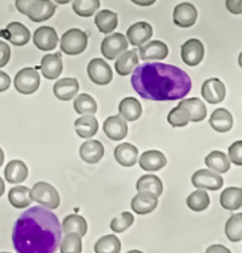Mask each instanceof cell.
Masks as SVG:
<instances>
[{
    "label": "cell",
    "instance_id": "44",
    "mask_svg": "<svg viewBox=\"0 0 242 253\" xmlns=\"http://www.w3.org/2000/svg\"><path fill=\"white\" fill-rule=\"evenodd\" d=\"M229 159L235 165H242V141H236L230 145Z\"/></svg>",
    "mask_w": 242,
    "mask_h": 253
},
{
    "label": "cell",
    "instance_id": "34",
    "mask_svg": "<svg viewBox=\"0 0 242 253\" xmlns=\"http://www.w3.org/2000/svg\"><path fill=\"white\" fill-rule=\"evenodd\" d=\"M9 201L16 209H24V207L31 205L33 201L31 189L23 187V185H17V187L12 188L9 192Z\"/></svg>",
    "mask_w": 242,
    "mask_h": 253
},
{
    "label": "cell",
    "instance_id": "30",
    "mask_svg": "<svg viewBox=\"0 0 242 253\" xmlns=\"http://www.w3.org/2000/svg\"><path fill=\"white\" fill-rule=\"evenodd\" d=\"M220 205L229 211H236L242 206V189L240 187L227 188L220 194Z\"/></svg>",
    "mask_w": 242,
    "mask_h": 253
},
{
    "label": "cell",
    "instance_id": "40",
    "mask_svg": "<svg viewBox=\"0 0 242 253\" xmlns=\"http://www.w3.org/2000/svg\"><path fill=\"white\" fill-rule=\"evenodd\" d=\"M99 0H74L73 11L81 17H91L99 9Z\"/></svg>",
    "mask_w": 242,
    "mask_h": 253
},
{
    "label": "cell",
    "instance_id": "8",
    "mask_svg": "<svg viewBox=\"0 0 242 253\" xmlns=\"http://www.w3.org/2000/svg\"><path fill=\"white\" fill-rule=\"evenodd\" d=\"M192 183L198 189L218 190L223 187L222 176L209 169H199L192 177Z\"/></svg>",
    "mask_w": 242,
    "mask_h": 253
},
{
    "label": "cell",
    "instance_id": "33",
    "mask_svg": "<svg viewBox=\"0 0 242 253\" xmlns=\"http://www.w3.org/2000/svg\"><path fill=\"white\" fill-rule=\"evenodd\" d=\"M206 166L208 169H213L217 173H225L230 169V161L227 154L219 150H214V152L209 153L205 159Z\"/></svg>",
    "mask_w": 242,
    "mask_h": 253
},
{
    "label": "cell",
    "instance_id": "54",
    "mask_svg": "<svg viewBox=\"0 0 242 253\" xmlns=\"http://www.w3.org/2000/svg\"><path fill=\"white\" fill-rule=\"evenodd\" d=\"M127 253H143L142 251H137V250H132V251H128Z\"/></svg>",
    "mask_w": 242,
    "mask_h": 253
},
{
    "label": "cell",
    "instance_id": "17",
    "mask_svg": "<svg viewBox=\"0 0 242 253\" xmlns=\"http://www.w3.org/2000/svg\"><path fill=\"white\" fill-rule=\"evenodd\" d=\"M139 56L141 60H165L168 56V47L165 42L160 40H154L149 44L139 46Z\"/></svg>",
    "mask_w": 242,
    "mask_h": 253
},
{
    "label": "cell",
    "instance_id": "9",
    "mask_svg": "<svg viewBox=\"0 0 242 253\" xmlns=\"http://www.w3.org/2000/svg\"><path fill=\"white\" fill-rule=\"evenodd\" d=\"M56 12V5L51 0H34L27 9L26 15L33 22L50 20Z\"/></svg>",
    "mask_w": 242,
    "mask_h": 253
},
{
    "label": "cell",
    "instance_id": "38",
    "mask_svg": "<svg viewBox=\"0 0 242 253\" xmlns=\"http://www.w3.org/2000/svg\"><path fill=\"white\" fill-rule=\"evenodd\" d=\"M74 108L75 112L80 115H93L97 112V103L92 98V96L87 95V93H81L75 98Z\"/></svg>",
    "mask_w": 242,
    "mask_h": 253
},
{
    "label": "cell",
    "instance_id": "32",
    "mask_svg": "<svg viewBox=\"0 0 242 253\" xmlns=\"http://www.w3.org/2000/svg\"><path fill=\"white\" fill-rule=\"evenodd\" d=\"M61 228L63 229L64 234L74 233L82 238V236L86 235V231H87V223H86V219L82 216L69 214L63 219V224L61 225Z\"/></svg>",
    "mask_w": 242,
    "mask_h": 253
},
{
    "label": "cell",
    "instance_id": "39",
    "mask_svg": "<svg viewBox=\"0 0 242 253\" xmlns=\"http://www.w3.org/2000/svg\"><path fill=\"white\" fill-rule=\"evenodd\" d=\"M121 244L115 235H106L95 245V253H120Z\"/></svg>",
    "mask_w": 242,
    "mask_h": 253
},
{
    "label": "cell",
    "instance_id": "45",
    "mask_svg": "<svg viewBox=\"0 0 242 253\" xmlns=\"http://www.w3.org/2000/svg\"><path fill=\"white\" fill-rule=\"evenodd\" d=\"M10 56H11L10 46L5 42L0 40V68L6 66L10 60Z\"/></svg>",
    "mask_w": 242,
    "mask_h": 253
},
{
    "label": "cell",
    "instance_id": "48",
    "mask_svg": "<svg viewBox=\"0 0 242 253\" xmlns=\"http://www.w3.org/2000/svg\"><path fill=\"white\" fill-rule=\"evenodd\" d=\"M34 0H16V9H17L21 13L26 15L27 9H28V6Z\"/></svg>",
    "mask_w": 242,
    "mask_h": 253
},
{
    "label": "cell",
    "instance_id": "6",
    "mask_svg": "<svg viewBox=\"0 0 242 253\" xmlns=\"http://www.w3.org/2000/svg\"><path fill=\"white\" fill-rule=\"evenodd\" d=\"M127 39L121 33H114L104 38L101 45V52L107 60H115L120 53L127 50Z\"/></svg>",
    "mask_w": 242,
    "mask_h": 253
},
{
    "label": "cell",
    "instance_id": "42",
    "mask_svg": "<svg viewBox=\"0 0 242 253\" xmlns=\"http://www.w3.org/2000/svg\"><path fill=\"white\" fill-rule=\"evenodd\" d=\"M167 121L172 127H184L189 124L190 115L185 109L181 107H176L168 113Z\"/></svg>",
    "mask_w": 242,
    "mask_h": 253
},
{
    "label": "cell",
    "instance_id": "20",
    "mask_svg": "<svg viewBox=\"0 0 242 253\" xmlns=\"http://www.w3.org/2000/svg\"><path fill=\"white\" fill-rule=\"evenodd\" d=\"M80 158L87 164H97L104 155V147L99 141L92 139L81 144L79 150Z\"/></svg>",
    "mask_w": 242,
    "mask_h": 253
},
{
    "label": "cell",
    "instance_id": "10",
    "mask_svg": "<svg viewBox=\"0 0 242 253\" xmlns=\"http://www.w3.org/2000/svg\"><path fill=\"white\" fill-rule=\"evenodd\" d=\"M182 60L187 66L195 67L202 61L205 48L199 39H189L182 45Z\"/></svg>",
    "mask_w": 242,
    "mask_h": 253
},
{
    "label": "cell",
    "instance_id": "55",
    "mask_svg": "<svg viewBox=\"0 0 242 253\" xmlns=\"http://www.w3.org/2000/svg\"><path fill=\"white\" fill-rule=\"evenodd\" d=\"M0 253H10V252H0Z\"/></svg>",
    "mask_w": 242,
    "mask_h": 253
},
{
    "label": "cell",
    "instance_id": "47",
    "mask_svg": "<svg viewBox=\"0 0 242 253\" xmlns=\"http://www.w3.org/2000/svg\"><path fill=\"white\" fill-rule=\"evenodd\" d=\"M10 84H11V79H10L9 75L0 71V92L6 91L10 87Z\"/></svg>",
    "mask_w": 242,
    "mask_h": 253
},
{
    "label": "cell",
    "instance_id": "43",
    "mask_svg": "<svg viewBox=\"0 0 242 253\" xmlns=\"http://www.w3.org/2000/svg\"><path fill=\"white\" fill-rule=\"evenodd\" d=\"M133 214H131L130 212H122L110 222V229L114 233H122L133 224Z\"/></svg>",
    "mask_w": 242,
    "mask_h": 253
},
{
    "label": "cell",
    "instance_id": "1",
    "mask_svg": "<svg viewBox=\"0 0 242 253\" xmlns=\"http://www.w3.org/2000/svg\"><path fill=\"white\" fill-rule=\"evenodd\" d=\"M61 240L60 220L45 207H31L13 225L12 244L17 253H55Z\"/></svg>",
    "mask_w": 242,
    "mask_h": 253
},
{
    "label": "cell",
    "instance_id": "15",
    "mask_svg": "<svg viewBox=\"0 0 242 253\" xmlns=\"http://www.w3.org/2000/svg\"><path fill=\"white\" fill-rule=\"evenodd\" d=\"M103 131L112 141H121L127 136L128 127L126 120H123L121 115H114L104 121Z\"/></svg>",
    "mask_w": 242,
    "mask_h": 253
},
{
    "label": "cell",
    "instance_id": "19",
    "mask_svg": "<svg viewBox=\"0 0 242 253\" xmlns=\"http://www.w3.org/2000/svg\"><path fill=\"white\" fill-rule=\"evenodd\" d=\"M159 203L158 196L149 193H138L132 199L131 207L137 214H148L157 209Z\"/></svg>",
    "mask_w": 242,
    "mask_h": 253
},
{
    "label": "cell",
    "instance_id": "2",
    "mask_svg": "<svg viewBox=\"0 0 242 253\" xmlns=\"http://www.w3.org/2000/svg\"><path fill=\"white\" fill-rule=\"evenodd\" d=\"M131 85L150 101H177L192 91V79L183 69L161 62H150L133 69Z\"/></svg>",
    "mask_w": 242,
    "mask_h": 253
},
{
    "label": "cell",
    "instance_id": "22",
    "mask_svg": "<svg viewBox=\"0 0 242 253\" xmlns=\"http://www.w3.org/2000/svg\"><path fill=\"white\" fill-rule=\"evenodd\" d=\"M79 91V83L74 78H64L53 86V93L60 101H71Z\"/></svg>",
    "mask_w": 242,
    "mask_h": 253
},
{
    "label": "cell",
    "instance_id": "36",
    "mask_svg": "<svg viewBox=\"0 0 242 253\" xmlns=\"http://www.w3.org/2000/svg\"><path fill=\"white\" fill-rule=\"evenodd\" d=\"M225 235L231 242H239L242 239V213L233 214L225 224Z\"/></svg>",
    "mask_w": 242,
    "mask_h": 253
},
{
    "label": "cell",
    "instance_id": "7",
    "mask_svg": "<svg viewBox=\"0 0 242 253\" xmlns=\"http://www.w3.org/2000/svg\"><path fill=\"white\" fill-rule=\"evenodd\" d=\"M87 74L91 82L97 85H108L113 79L112 68L102 58H93L87 66Z\"/></svg>",
    "mask_w": 242,
    "mask_h": 253
},
{
    "label": "cell",
    "instance_id": "12",
    "mask_svg": "<svg viewBox=\"0 0 242 253\" xmlns=\"http://www.w3.org/2000/svg\"><path fill=\"white\" fill-rule=\"evenodd\" d=\"M0 37H4L16 46H23L31 39L28 28L20 22H11L7 24L6 29L0 32Z\"/></svg>",
    "mask_w": 242,
    "mask_h": 253
},
{
    "label": "cell",
    "instance_id": "16",
    "mask_svg": "<svg viewBox=\"0 0 242 253\" xmlns=\"http://www.w3.org/2000/svg\"><path fill=\"white\" fill-rule=\"evenodd\" d=\"M153 37V27L148 22H137L127 31V42L133 46H142Z\"/></svg>",
    "mask_w": 242,
    "mask_h": 253
},
{
    "label": "cell",
    "instance_id": "31",
    "mask_svg": "<svg viewBox=\"0 0 242 253\" xmlns=\"http://www.w3.org/2000/svg\"><path fill=\"white\" fill-rule=\"evenodd\" d=\"M75 131L78 136L81 138H90L93 137L98 131V121L93 115H82L81 118L77 119L74 124Z\"/></svg>",
    "mask_w": 242,
    "mask_h": 253
},
{
    "label": "cell",
    "instance_id": "21",
    "mask_svg": "<svg viewBox=\"0 0 242 253\" xmlns=\"http://www.w3.org/2000/svg\"><path fill=\"white\" fill-rule=\"evenodd\" d=\"M167 159L159 150H148L139 158V166L144 171H159L165 168Z\"/></svg>",
    "mask_w": 242,
    "mask_h": 253
},
{
    "label": "cell",
    "instance_id": "25",
    "mask_svg": "<svg viewBox=\"0 0 242 253\" xmlns=\"http://www.w3.org/2000/svg\"><path fill=\"white\" fill-rule=\"evenodd\" d=\"M138 61L139 58L136 50L123 51L115 61V69L121 77H126V75L131 74V72H133V69L138 66Z\"/></svg>",
    "mask_w": 242,
    "mask_h": 253
},
{
    "label": "cell",
    "instance_id": "26",
    "mask_svg": "<svg viewBox=\"0 0 242 253\" xmlns=\"http://www.w3.org/2000/svg\"><path fill=\"white\" fill-rule=\"evenodd\" d=\"M178 107L185 109L190 115V121H194V123H199V121L205 120V118L207 117V109L206 106L203 104V102L201 99L196 98H187V99H182L179 102Z\"/></svg>",
    "mask_w": 242,
    "mask_h": 253
},
{
    "label": "cell",
    "instance_id": "27",
    "mask_svg": "<svg viewBox=\"0 0 242 253\" xmlns=\"http://www.w3.org/2000/svg\"><path fill=\"white\" fill-rule=\"evenodd\" d=\"M5 179L11 184H18L26 181L28 176V168L21 160H12L6 165L4 171Z\"/></svg>",
    "mask_w": 242,
    "mask_h": 253
},
{
    "label": "cell",
    "instance_id": "24",
    "mask_svg": "<svg viewBox=\"0 0 242 253\" xmlns=\"http://www.w3.org/2000/svg\"><path fill=\"white\" fill-rule=\"evenodd\" d=\"M115 160L123 168H132L137 163L138 149L131 143H121L114 150Z\"/></svg>",
    "mask_w": 242,
    "mask_h": 253
},
{
    "label": "cell",
    "instance_id": "41",
    "mask_svg": "<svg viewBox=\"0 0 242 253\" xmlns=\"http://www.w3.org/2000/svg\"><path fill=\"white\" fill-rule=\"evenodd\" d=\"M61 253H81L82 242L81 236L74 233L66 234L63 240L61 241Z\"/></svg>",
    "mask_w": 242,
    "mask_h": 253
},
{
    "label": "cell",
    "instance_id": "5",
    "mask_svg": "<svg viewBox=\"0 0 242 253\" xmlns=\"http://www.w3.org/2000/svg\"><path fill=\"white\" fill-rule=\"evenodd\" d=\"M40 85V77L34 68H23L16 74L13 86L16 90L23 95H32L38 90Z\"/></svg>",
    "mask_w": 242,
    "mask_h": 253
},
{
    "label": "cell",
    "instance_id": "53",
    "mask_svg": "<svg viewBox=\"0 0 242 253\" xmlns=\"http://www.w3.org/2000/svg\"><path fill=\"white\" fill-rule=\"evenodd\" d=\"M2 164H4V152L0 148V166H2Z\"/></svg>",
    "mask_w": 242,
    "mask_h": 253
},
{
    "label": "cell",
    "instance_id": "46",
    "mask_svg": "<svg viewBox=\"0 0 242 253\" xmlns=\"http://www.w3.org/2000/svg\"><path fill=\"white\" fill-rule=\"evenodd\" d=\"M228 11L234 15H241L242 13V0H225Z\"/></svg>",
    "mask_w": 242,
    "mask_h": 253
},
{
    "label": "cell",
    "instance_id": "13",
    "mask_svg": "<svg viewBox=\"0 0 242 253\" xmlns=\"http://www.w3.org/2000/svg\"><path fill=\"white\" fill-rule=\"evenodd\" d=\"M198 20V11L190 2H182L174 7L173 22L181 28H189Z\"/></svg>",
    "mask_w": 242,
    "mask_h": 253
},
{
    "label": "cell",
    "instance_id": "51",
    "mask_svg": "<svg viewBox=\"0 0 242 253\" xmlns=\"http://www.w3.org/2000/svg\"><path fill=\"white\" fill-rule=\"evenodd\" d=\"M4 193H5V183L2 181L1 177H0V198L4 195Z\"/></svg>",
    "mask_w": 242,
    "mask_h": 253
},
{
    "label": "cell",
    "instance_id": "35",
    "mask_svg": "<svg viewBox=\"0 0 242 253\" xmlns=\"http://www.w3.org/2000/svg\"><path fill=\"white\" fill-rule=\"evenodd\" d=\"M95 23L101 33H112L118 27V15L110 10H102L96 15Z\"/></svg>",
    "mask_w": 242,
    "mask_h": 253
},
{
    "label": "cell",
    "instance_id": "23",
    "mask_svg": "<svg viewBox=\"0 0 242 253\" xmlns=\"http://www.w3.org/2000/svg\"><path fill=\"white\" fill-rule=\"evenodd\" d=\"M233 115L228 109L218 108L214 110L209 118V125L214 131L220 133L228 132L233 127Z\"/></svg>",
    "mask_w": 242,
    "mask_h": 253
},
{
    "label": "cell",
    "instance_id": "18",
    "mask_svg": "<svg viewBox=\"0 0 242 253\" xmlns=\"http://www.w3.org/2000/svg\"><path fill=\"white\" fill-rule=\"evenodd\" d=\"M63 71V62H62L61 53L46 55L41 60V73L45 79L53 80L57 79Z\"/></svg>",
    "mask_w": 242,
    "mask_h": 253
},
{
    "label": "cell",
    "instance_id": "52",
    "mask_svg": "<svg viewBox=\"0 0 242 253\" xmlns=\"http://www.w3.org/2000/svg\"><path fill=\"white\" fill-rule=\"evenodd\" d=\"M53 1H56L57 4H61V5H66L68 4V2H71L72 0H53Z\"/></svg>",
    "mask_w": 242,
    "mask_h": 253
},
{
    "label": "cell",
    "instance_id": "29",
    "mask_svg": "<svg viewBox=\"0 0 242 253\" xmlns=\"http://www.w3.org/2000/svg\"><path fill=\"white\" fill-rule=\"evenodd\" d=\"M138 193H149L155 196H160L162 194V182L158 176L154 174H144L137 181L136 184Z\"/></svg>",
    "mask_w": 242,
    "mask_h": 253
},
{
    "label": "cell",
    "instance_id": "49",
    "mask_svg": "<svg viewBox=\"0 0 242 253\" xmlns=\"http://www.w3.org/2000/svg\"><path fill=\"white\" fill-rule=\"evenodd\" d=\"M206 253H231L228 247L223 246V245H212L206 250Z\"/></svg>",
    "mask_w": 242,
    "mask_h": 253
},
{
    "label": "cell",
    "instance_id": "14",
    "mask_svg": "<svg viewBox=\"0 0 242 253\" xmlns=\"http://www.w3.org/2000/svg\"><path fill=\"white\" fill-rule=\"evenodd\" d=\"M34 45L41 51H51L57 46L58 36L52 27H40L34 32Z\"/></svg>",
    "mask_w": 242,
    "mask_h": 253
},
{
    "label": "cell",
    "instance_id": "28",
    "mask_svg": "<svg viewBox=\"0 0 242 253\" xmlns=\"http://www.w3.org/2000/svg\"><path fill=\"white\" fill-rule=\"evenodd\" d=\"M119 113L123 120H138L142 115L141 102L133 97H126L119 103Z\"/></svg>",
    "mask_w": 242,
    "mask_h": 253
},
{
    "label": "cell",
    "instance_id": "11",
    "mask_svg": "<svg viewBox=\"0 0 242 253\" xmlns=\"http://www.w3.org/2000/svg\"><path fill=\"white\" fill-rule=\"evenodd\" d=\"M201 95L208 103L218 104L223 102V99L225 98L227 90H225V85L219 79L212 78V79L206 80L202 84Z\"/></svg>",
    "mask_w": 242,
    "mask_h": 253
},
{
    "label": "cell",
    "instance_id": "3",
    "mask_svg": "<svg viewBox=\"0 0 242 253\" xmlns=\"http://www.w3.org/2000/svg\"><path fill=\"white\" fill-rule=\"evenodd\" d=\"M32 199L45 209L55 210L60 206L61 198L57 190L46 182H38L31 189Z\"/></svg>",
    "mask_w": 242,
    "mask_h": 253
},
{
    "label": "cell",
    "instance_id": "4",
    "mask_svg": "<svg viewBox=\"0 0 242 253\" xmlns=\"http://www.w3.org/2000/svg\"><path fill=\"white\" fill-rule=\"evenodd\" d=\"M87 46V34L78 28H72L62 36L61 50L67 55H79Z\"/></svg>",
    "mask_w": 242,
    "mask_h": 253
},
{
    "label": "cell",
    "instance_id": "50",
    "mask_svg": "<svg viewBox=\"0 0 242 253\" xmlns=\"http://www.w3.org/2000/svg\"><path fill=\"white\" fill-rule=\"evenodd\" d=\"M133 4L139 5V6H150V5L154 4L157 0H131Z\"/></svg>",
    "mask_w": 242,
    "mask_h": 253
},
{
    "label": "cell",
    "instance_id": "37",
    "mask_svg": "<svg viewBox=\"0 0 242 253\" xmlns=\"http://www.w3.org/2000/svg\"><path fill=\"white\" fill-rule=\"evenodd\" d=\"M187 206L192 211L201 212L205 211L207 207L209 206V196L203 189H198L188 196Z\"/></svg>",
    "mask_w": 242,
    "mask_h": 253
}]
</instances>
